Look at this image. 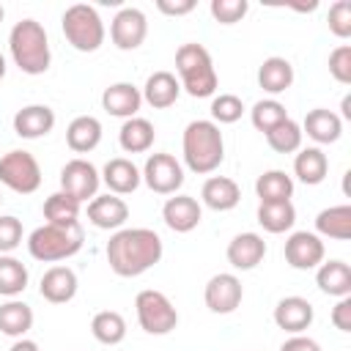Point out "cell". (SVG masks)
Segmentation results:
<instances>
[{"label": "cell", "instance_id": "4316f807", "mask_svg": "<svg viewBox=\"0 0 351 351\" xmlns=\"http://www.w3.org/2000/svg\"><path fill=\"white\" fill-rule=\"evenodd\" d=\"M258 85L266 90V93H285L291 85H293V66L291 60L280 58V55H271L261 63L258 69Z\"/></svg>", "mask_w": 351, "mask_h": 351}, {"label": "cell", "instance_id": "681fc988", "mask_svg": "<svg viewBox=\"0 0 351 351\" xmlns=\"http://www.w3.org/2000/svg\"><path fill=\"white\" fill-rule=\"evenodd\" d=\"M5 77V58H3V52H0V80Z\"/></svg>", "mask_w": 351, "mask_h": 351}, {"label": "cell", "instance_id": "816d5d0a", "mask_svg": "<svg viewBox=\"0 0 351 351\" xmlns=\"http://www.w3.org/2000/svg\"><path fill=\"white\" fill-rule=\"evenodd\" d=\"M0 200H3V197H0Z\"/></svg>", "mask_w": 351, "mask_h": 351}, {"label": "cell", "instance_id": "83f0119b", "mask_svg": "<svg viewBox=\"0 0 351 351\" xmlns=\"http://www.w3.org/2000/svg\"><path fill=\"white\" fill-rule=\"evenodd\" d=\"M154 137H156L154 123L148 118H140V115L126 118L123 126H121V132H118V143H121V148L126 154H143V151H148L154 145Z\"/></svg>", "mask_w": 351, "mask_h": 351}, {"label": "cell", "instance_id": "8fae6325", "mask_svg": "<svg viewBox=\"0 0 351 351\" xmlns=\"http://www.w3.org/2000/svg\"><path fill=\"white\" fill-rule=\"evenodd\" d=\"M285 263L291 269H299V271H310V269H318L324 263V241L318 233H310V230H296L285 239Z\"/></svg>", "mask_w": 351, "mask_h": 351}, {"label": "cell", "instance_id": "9c48e42d", "mask_svg": "<svg viewBox=\"0 0 351 351\" xmlns=\"http://www.w3.org/2000/svg\"><path fill=\"white\" fill-rule=\"evenodd\" d=\"M140 176L156 195H176L184 184V167L173 154H151Z\"/></svg>", "mask_w": 351, "mask_h": 351}, {"label": "cell", "instance_id": "f907efd6", "mask_svg": "<svg viewBox=\"0 0 351 351\" xmlns=\"http://www.w3.org/2000/svg\"><path fill=\"white\" fill-rule=\"evenodd\" d=\"M3 16H5V11H3V5H0V22H3Z\"/></svg>", "mask_w": 351, "mask_h": 351}, {"label": "cell", "instance_id": "c3c4849f", "mask_svg": "<svg viewBox=\"0 0 351 351\" xmlns=\"http://www.w3.org/2000/svg\"><path fill=\"white\" fill-rule=\"evenodd\" d=\"M340 107H343V118L351 121V96H343V104Z\"/></svg>", "mask_w": 351, "mask_h": 351}, {"label": "cell", "instance_id": "f35d334b", "mask_svg": "<svg viewBox=\"0 0 351 351\" xmlns=\"http://www.w3.org/2000/svg\"><path fill=\"white\" fill-rule=\"evenodd\" d=\"M244 112V101L236 93H219L211 101V118L214 123H236Z\"/></svg>", "mask_w": 351, "mask_h": 351}, {"label": "cell", "instance_id": "7c38bea8", "mask_svg": "<svg viewBox=\"0 0 351 351\" xmlns=\"http://www.w3.org/2000/svg\"><path fill=\"white\" fill-rule=\"evenodd\" d=\"M145 36H148V19H145V14H143L140 8L126 5V8H121V11L112 16V22H110V38H112V44H115L118 49H123V52L137 49V47L145 41Z\"/></svg>", "mask_w": 351, "mask_h": 351}, {"label": "cell", "instance_id": "9a60e30c", "mask_svg": "<svg viewBox=\"0 0 351 351\" xmlns=\"http://www.w3.org/2000/svg\"><path fill=\"white\" fill-rule=\"evenodd\" d=\"M162 219H165V225H167L170 230H176V233H189V230H195V228L200 225L203 208H200V203H197L192 195H173V197H167L165 206H162Z\"/></svg>", "mask_w": 351, "mask_h": 351}, {"label": "cell", "instance_id": "ffe728a7", "mask_svg": "<svg viewBox=\"0 0 351 351\" xmlns=\"http://www.w3.org/2000/svg\"><path fill=\"white\" fill-rule=\"evenodd\" d=\"M143 104V93L140 88H134L132 82H112L110 88H104L101 93V107L115 115V118H134L137 110Z\"/></svg>", "mask_w": 351, "mask_h": 351}, {"label": "cell", "instance_id": "1f68e13d", "mask_svg": "<svg viewBox=\"0 0 351 351\" xmlns=\"http://www.w3.org/2000/svg\"><path fill=\"white\" fill-rule=\"evenodd\" d=\"M315 230H318L321 236L346 241V239L351 236V206L343 203V206H329V208L318 211V217H315Z\"/></svg>", "mask_w": 351, "mask_h": 351}, {"label": "cell", "instance_id": "74e56055", "mask_svg": "<svg viewBox=\"0 0 351 351\" xmlns=\"http://www.w3.org/2000/svg\"><path fill=\"white\" fill-rule=\"evenodd\" d=\"M250 118H252V126L266 134V132H271L277 123H282V121L288 118V112H285V107H282L277 99H261V101L252 104Z\"/></svg>", "mask_w": 351, "mask_h": 351}, {"label": "cell", "instance_id": "30bf717a", "mask_svg": "<svg viewBox=\"0 0 351 351\" xmlns=\"http://www.w3.org/2000/svg\"><path fill=\"white\" fill-rule=\"evenodd\" d=\"M99 184H101V176L88 159L77 156V159H69L60 167V192H66L77 203L93 200L96 192H99Z\"/></svg>", "mask_w": 351, "mask_h": 351}, {"label": "cell", "instance_id": "7a4b0ae2", "mask_svg": "<svg viewBox=\"0 0 351 351\" xmlns=\"http://www.w3.org/2000/svg\"><path fill=\"white\" fill-rule=\"evenodd\" d=\"M181 151L192 173L197 176L214 173L225 159V140H222L219 126L214 121H200V118L186 123L184 137H181Z\"/></svg>", "mask_w": 351, "mask_h": 351}, {"label": "cell", "instance_id": "d590c367", "mask_svg": "<svg viewBox=\"0 0 351 351\" xmlns=\"http://www.w3.org/2000/svg\"><path fill=\"white\" fill-rule=\"evenodd\" d=\"M44 219L49 225H77L80 222V203L66 192H52L44 200Z\"/></svg>", "mask_w": 351, "mask_h": 351}, {"label": "cell", "instance_id": "4fadbf2b", "mask_svg": "<svg viewBox=\"0 0 351 351\" xmlns=\"http://www.w3.org/2000/svg\"><path fill=\"white\" fill-rule=\"evenodd\" d=\"M203 299H206V307L217 315H228L233 313L241 299H244V288H241V280L230 271H219L214 274L208 282H206V291H203Z\"/></svg>", "mask_w": 351, "mask_h": 351}, {"label": "cell", "instance_id": "836d02e7", "mask_svg": "<svg viewBox=\"0 0 351 351\" xmlns=\"http://www.w3.org/2000/svg\"><path fill=\"white\" fill-rule=\"evenodd\" d=\"M90 335L101 343V346H118L126 337V321L121 313L115 310H101L93 315L90 321Z\"/></svg>", "mask_w": 351, "mask_h": 351}, {"label": "cell", "instance_id": "bcb514c9", "mask_svg": "<svg viewBox=\"0 0 351 351\" xmlns=\"http://www.w3.org/2000/svg\"><path fill=\"white\" fill-rule=\"evenodd\" d=\"M280 351H321V346L307 335H293L280 346Z\"/></svg>", "mask_w": 351, "mask_h": 351}, {"label": "cell", "instance_id": "52a82bcc", "mask_svg": "<svg viewBox=\"0 0 351 351\" xmlns=\"http://www.w3.org/2000/svg\"><path fill=\"white\" fill-rule=\"evenodd\" d=\"M134 313H137V324L148 335H167L178 324V310L173 307V302L162 291H154V288H145L137 293Z\"/></svg>", "mask_w": 351, "mask_h": 351}, {"label": "cell", "instance_id": "6da1fadb", "mask_svg": "<svg viewBox=\"0 0 351 351\" xmlns=\"http://www.w3.org/2000/svg\"><path fill=\"white\" fill-rule=\"evenodd\" d=\"M107 263L118 277H140L162 261V239L151 228H121L107 241Z\"/></svg>", "mask_w": 351, "mask_h": 351}, {"label": "cell", "instance_id": "603a6c76", "mask_svg": "<svg viewBox=\"0 0 351 351\" xmlns=\"http://www.w3.org/2000/svg\"><path fill=\"white\" fill-rule=\"evenodd\" d=\"M140 93H143V101H148L154 110H165V107H173L176 99L181 96V82L170 71H154L145 80Z\"/></svg>", "mask_w": 351, "mask_h": 351}, {"label": "cell", "instance_id": "8d00e7d4", "mask_svg": "<svg viewBox=\"0 0 351 351\" xmlns=\"http://www.w3.org/2000/svg\"><path fill=\"white\" fill-rule=\"evenodd\" d=\"M302 137H304V132H302V126L293 118H285L271 132H266V143L277 154H293V151H299L302 148Z\"/></svg>", "mask_w": 351, "mask_h": 351}, {"label": "cell", "instance_id": "e575fe53", "mask_svg": "<svg viewBox=\"0 0 351 351\" xmlns=\"http://www.w3.org/2000/svg\"><path fill=\"white\" fill-rule=\"evenodd\" d=\"M27 266L22 261H16L14 255H0V296H19L27 288Z\"/></svg>", "mask_w": 351, "mask_h": 351}, {"label": "cell", "instance_id": "484cf974", "mask_svg": "<svg viewBox=\"0 0 351 351\" xmlns=\"http://www.w3.org/2000/svg\"><path fill=\"white\" fill-rule=\"evenodd\" d=\"M66 143L74 154H88L101 143V121L93 115H77L66 126Z\"/></svg>", "mask_w": 351, "mask_h": 351}, {"label": "cell", "instance_id": "5bb4252c", "mask_svg": "<svg viewBox=\"0 0 351 351\" xmlns=\"http://www.w3.org/2000/svg\"><path fill=\"white\" fill-rule=\"evenodd\" d=\"M129 219V206L123 197L107 192V195H96L88 203V222L99 230H121Z\"/></svg>", "mask_w": 351, "mask_h": 351}, {"label": "cell", "instance_id": "7bdbcfd3", "mask_svg": "<svg viewBox=\"0 0 351 351\" xmlns=\"http://www.w3.org/2000/svg\"><path fill=\"white\" fill-rule=\"evenodd\" d=\"M22 244V222L11 214L0 217V255L14 252Z\"/></svg>", "mask_w": 351, "mask_h": 351}, {"label": "cell", "instance_id": "277c9868", "mask_svg": "<svg viewBox=\"0 0 351 351\" xmlns=\"http://www.w3.org/2000/svg\"><path fill=\"white\" fill-rule=\"evenodd\" d=\"M176 71L181 77V88L195 99L214 96V90L219 85V77L214 71V60H211L208 49L195 41L181 44L176 49Z\"/></svg>", "mask_w": 351, "mask_h": 351}, {"label": "cell", "instance_id": "44dd1931", "mask_svg": "<svg viewBox=\"0 0 351 351\" xmlns=\"http://www.w3.org/2000/svg\"><path fill=\"white\" fill-rule=\"evenodd\" d=\"M302 132H307L310 140H315L318 145H329V143H337L340 134H343V118L326 107H315L304 115V123H302Z\"/></svg>", "mask_w": 351, "mask_h": 351}, {"label": "cell", "instance_id": "7402d4cb", "mask_svg": "<svg viewBox=\"0 0 351 351\" xmlns=\"http://www.w3.org/2000/svg\"><path fill=\"white\" fill-rule=\"evenodd\" d=\"M101 181L107 184V189H110L112 195H132V192L140 186L143 176H140V170H137V165H134L132 159L115 156V159H110V162L104 165Z\"/></svg>", "mask_w": 351, "mask_h": 351}, {"label": "cell", "instance_id": "f546056e", "mask_svg": "<svg viewBox=\"0 0 351 351\" xmlns=\"http://www.w3.org/2000/svg\"><path fill=\"white\" fill-rule=\"evenodd\" d=\"M33 329V310L30 304L19 302V299H8L5 304H0V332L8 337H25Z\"/></svg>", "mask_w": 351, "mask_h": 351}, {"label": "cell", "instance_id": "5b68a950", "mask_svg": "<svg viewBox=\"0 0 351 351\" xmlns=\"http://www.w3.org/2000/svg\"><path fill=\"white\" fill-rule=\"evenodd\" d=\"M82 225H41L27 236V252L41 263H55L77 255L82 250Z\"/></svg>", "mask_w": 351, "mask_h": 351}, {"label": "cell", "instance_id": "7dc6e473", "mask_svg": "<svg viewBox=\"0 0 351 351\" xmlns=\"http://www.w3.org/2000/svg\"><path fill=\"white\" fill-rule=\"evenodd\" d=\"M11 351H38V343H33V340H27V337H19V340L11 346Z\"/></svg>", "mask_w": 351, "mask_h": 351}, {"label": "cell", "instance_id": "8992f818", "mask_svg": "<svg viewBox=\"0 0 351 351\" xmlns=\"http://www.w3.org/2000/svg\"><path fill=\"white\" fill-rule=\"evenodd\" d=\"M63 36L66 41L77 49V52H96L104 44V22L99 16V11L88 3H74L63 11L60 19Z\"/></svg>", "mask_w": 351, "mask_h": 351}, {"label": "cell", "instance_id": "d4e9b609", "mask_svg": "<svg viewBox=\"0 0 351 351\" xmlns=\"http://www.w3.org/2000/svg\"><path fill=\"white\" fill-rule=\"evenodd\" d=\"M315 285L335 299L351 296V266L346 261H324L315 271Z\"/></svg>", "mask_w": 351, "mask_h": 351}, {"label": "cell", "instance_id": "ac0fdd59", "mask_svg": "<svg viewBox=\"0 0 351 351\" xmlns=\"http://www.w3.org/2000/svg\"><path fill=\"white\" fill-rule=\"evenodd\" d=\"M225 255H228V263H230L233 269L250 271V269H255V266L266 258V241H263V236L247 230V233H239V236L230 239Z\"/></svg>", "mask_w": 351, "mask_h": 351}, {"label": "cell", "instance_id": "ab89813d", "mask_svg": "<svg viewBox=\"0 0 351 351\" xmlns=\"http://www.w3.org/2000/svg\"><path fill=\"white\" fill-rule=\"evenodd\" d=\"M211 16L219 22V25H236L244 19V14L250 11V3L247 0H211L208 5Z\"/></svg>", "mask_w": 351, "mask_h": 351}, {"label": "cell", "instance_id": "d6986e66", "mask_svg": "<svg viewBox=\"0 0 351 351\" xmlns=\"http://www.w3.org/2000/svg\"><path fill=\"white\" fill-rule=\"evenodd\" d=\"M77 288H80V282H77L74 269H69V266H52V269L44 271L41 285H38V293L49 304H66V302H71L77 296Z\"/></svg>", "mask_w": 351, "mask_h": 351}, {"label": "cell", "instance_id": "4dcf8cb0", "mask_svg": "<svg viewBox=\"0 0 351 351\" xmlns=\"http://www.w3.org/2000/svg\"><path fill=\"white\" fill-rule=\"evenodd\" d=\"M255 195L261 197V203L291 200V195H293V178L285 170H266L255 181Z\"/></svg>", "mask_w": 351, "mask_h": 351}, {"label": "cell", "instance_id": "f1b7e54d", "mask_svg": "<svg viewBox=\"0 0 351 351\" xmlns=\"http://www.w3.org/2000/svg\"><path fill=\"white\" fill-rule=\"evenodd\" d=\"M326 173H329V159H326V154H324L318 145L302 148V151L296 154V159H293V176H296L302 184L315 186V184H321V181L326 178Z\"/></svg>", "mask_w": 351, "mask_h": 351}, {"label": "cell", "instance_id": "d6a6232c", "mask_svg": "<svg viewBox=\"0 0 351 351\" xmlns=\"http://www.w3.org/2000/svg\"><path fill=\"white\" fill-rule=\"evenodd\" d=\"M258 222L266 233H285L293 228L296 222V208L291 200H280V203H261L258 206Z\"/></svg>", "mask_w": 351, "mask_h": 351}, {"label": "cell", "instance_id": "60d3db41", "mask_svg": "<svg viewBox=\"0 0 351 351\" xmlns=\"http://www.w3.org/2000/svg\"><path fill=\"white\" fill-rule=\"evenodd\" d=\"M329 30L337 38L351 36V0H337L335 5H329Z\"/></svg>", "mask_w": 351, "mask_h": 351}, {"label": "cell", "instance_id": "3957f363", "mask_svg": "<svg viewBox=\"0 0 351 351\" xmlns=\"http://www.w3.org/2000/svg\"><path fill=\"white\" fill-rule=\"evenodd\" d=\"M8 52L14 58V63L19 66V71L38 77L49 69L52 63V52H49V38L41 22L36 19H22L11 27L8 33Z\"/></svg>", "mask_w": 351, "mask_h": 351}, {"label": "cell", "instance_id": "b9f144b4", "mask_svg": "<svg viewBox=\"0 0 351 351\" xmlns=\"http://www.w3.org/2000/svg\"><path fill=\"white\" fill-rule=\"evenodd\" d=\"M329 74L343 85L351 82V44H340L329 52Z\"/></svg>", "mask_w": 351, "mask_h": 351}, {"label": "cell", "instance_id": "cb8c5ba5", "mask_svg": "<svg viewBox=\"0 0 351 351\" xmlns=\"http://www.w3.org/2000/svg\"><path fill=\"white\" fill-rule=\"evenodd\" d=\"M200 197H203V203H206L211 211H230V208L239 206L241 189H239V184H236L233 178H228V176H211V178H206V184H203V189H200Z\"/></svg>", "mask_w": 351, "mask_h": 351}, {"label": "cell", "instance_id": "e0dca14e", "mask_svg": "<svg viewBox=\"0 0 351 351\" xmlns=\"http://www.w3.org/2000/svg\"><path fill=\"white\" fill-rule=\"evenodd\" d=\"M52 129H55V110L47 104H27L14 115V132L22 140L47 137Z\"/></svg>", "mask_w": 351, "mask_h": 351}, {"label": "cell", "instance_id": "ba28073f", "mask_svg": "<svg viewBox=\"0 0 351 351\" xmlns=\"http://www.w3.org/2000/svg\"><path fill=\"white\" fill-rule=\"evenodd\" d=\"M0 184L11 192L30 195L41 186V167L30 151H8L0 156Z\"/></svg>", "mask_w": 351, "mask_h": 351}, {"label": "cell", "instance_id": "ee69618b", "mask_svg": "<svg viewBox=\"0 0 351 351\" xmlns=\"http://www.w3.org/2000/svg\"><path fill=\"white\" fill-rule=\"evenodd\" d=\"M332 324L340 332H351V296L337 299V304L332 307Z\"/></svg>", "mask_w": 351, "mask_h": 351}, {"label": "cell", "instance_id": "f6af8a7d", "mask_svg": "<svg viewBox=\"0 0 351 351\" xmlns=\"http://www.w3.org/2000/svg\"><path fill=\"white\" fill-rule=\"evenodd\" d=\"M156 8L167 16H184L189 11H195V0H156Z\"/></svg>", "mask_w": 351, "mask_h": 351}, {"label": "cell", "instance_id": "2e32d148", "mask_svg": "<svg viewBox=\"0 0 351 351\" xmlns=\"http://www.w3.org/2000/svg\"><path fill=\"white\" fill-rule=\"evenodd\" d=\"M313 318H315V310L304 296H285L274 307V324L291 335H302L304 329H310Z\"/></svg>", "mask_w": 351, "mask_h": 351}]
</instances>
